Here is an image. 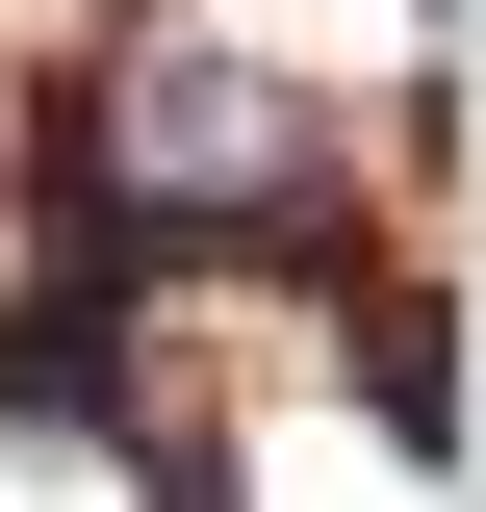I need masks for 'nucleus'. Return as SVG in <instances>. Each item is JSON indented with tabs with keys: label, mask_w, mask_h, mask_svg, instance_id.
<instances>
[{
	"label": "nucleus",
	"mask_w": 486,
	"mask_h": 512,
	"mask_svg": "<svg viewBox=\"0 0 486 512\" xmlns=\"http://www.w3.org/2000/svg\"><path fill=\"white\" fill-rule=\"evenodd\" d=\"M359 410H384V461H461V333L384 308V333H359Z\"/></svg>",
	"instance_id": "1"
}]
</instances>
